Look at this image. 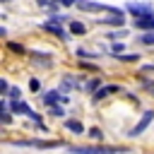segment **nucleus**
<instances>
[{
  "instance_id": "f3484780",
  "label": "nucleus",
  "mask_w": 154,
  "mask_h": 154,
  "mask_svg": "<svg viewBox=\"0 0 154 154\" xmlns=\"http://www.w3.org/2000/svg\"><path fill=\"white\" fill-rule=\"evenodd\" d=\"M10 99H19V89H17V87L10 89Z\"/></svg>"
},
{
  "instance_id": "a211bd4d",
  "label": "nucleus",
  "mask_w": 154,
  "mask_h": 154,
  "mask_svg": "<svg viewBox=\"0 0 154 154\" xmlns=\"http://www.w3.org/2000/svg\"><path fill=\"white\" fill-rule=\"evenodd\" d=\"M137 58H140L137 53H135V55H132V53H130V55H120V60H137Z\"/></svg>"
},
{
  "instance_id": "39448f33",
  "label": "nucleus",
  "mask_w": 154,
  "mask_h": 154,
  "mask_svg": "<svg viewBox=\"0 0 154 154\" xmlns=\"http://www.w3.org/2000/svg\"><path fill=\"white\" fill-rule=\"evenodd\" d=\"M128 12H132L135 17H147V14H154V7L147 2V5H140V2H128L125 5Z\"/></svg>"
},
{
  "instance_id": "aec40b11",
  "label": "nucleus",
  "mask_w": 154,
  "mask_h": 154,
  "mask_svg": "<svg viewBox=\"0 0 154 154\" xmlns=\"http://www.w3.org/2000/svg\"><path fill=\"white\" fill-rule=\"evenodd\" d=\"M53 116H65V113H63V108H60V106H53Z\"/></svg>"
},
{
  "instance_id": "20e7f679",
  "label": "nucleus",
  "mask_w": 154,
  "mask_h": 154,
  "mask_svg": "<svg viewBox=\"0 0 154 154\" xmlns=\"http://www.w3.org/2000/svg\"><path fill=\"white\" fill-rule=\"evenodd\" d=\"M152 120H154V111H147V113H144V116L140 118V123H137V125H135V128H132V130H130L128 135H130V137H137V135H142V132L147 130V125H149Z\"/></svg>"
},
{
  "instance_id": "6ab92c4d",
  "label": "nucleus",
  "mask_w": 154,
  "mask_h": 154,
  "mask_svg": "<svg viewBox=\"0 0 154 154\" xmlns=\"http://www.w3.org/2000/svg\"><path fill=\"white\" fill-rule=\"evenodd\" d=\"M111 51H113V53H120V51H123V46H120V43H113V46H111Z\"/></svg>"
},
{
  "instance_id": "9b49d317",
  "label": "nucleus",
  "mask_w": 154,
  "mask_h": 154,
  "mask_svg": "<svg viewBox=\"0 0 154 154\" xmlns=\"http://www.w3.org/2000/svg\"><path fill=\"white\" fill-rule=\"evenodd\" d=\"M89 137H91V140H101V137H103V132H101L99 128H91V130H89Z\"/></svg>"
},
{
  "instance_id": "5701e85b",
  "label": "nucleus",
  "mask_w": 154,
  "mask_h": 154,
  "mask_svg": "<svg viewBox=\"0 0 154 154\" xmlns=\"http://www.w3.org/2000/svg\"><path fill=\"white\" fill-rule=\"evenodd\" d=\"M38 5H43V7H46V5H48V0H38Z\"/></svg>"
},
{
  "instance_id": "0eeeda50",
  "label": "nucleus",
  "mask_w": 154,
  "mask_h": 154,
  "mask_svg": "<svg viewBox=\"0 0 154 154\" xmlns=\"http://www.w3.org/2000/svg\"><path fill=\"white\" fill-rule=\"evenodd\" d=\"M135 29H149V31H154V14L135 17Z\"/></svg>"
},
{
  "instance_id": "f03ea898",
  "label": "nucleus",
  "mask_w": 154,
  "mask_h": 154,
  "mask_svg": "<svg viewBox=\"0 0 154 154\" xmlns=\"http://www.w3.org/2000/svg\"><path fill=\"white\" fill-rule=\"evenodd\" d=\"M12 147H36V149H53V147H60V142H53V140H14Z\"/></svg>"
},
{
  "instance_id": "1a4fd4ad",
  "label": "nucleus",
  "mask_w": 154,
  "mask_h": 154,
  "mask_svg": "<svg viewBox=\"0 0 154 154\" xmlns=\"http://www.w3.org/2000/svg\"><path fill=\"white\" fill-rule=\"evenodd\" d=\"M43 101H46L48 106H53L55 101H65V96H60V91H48V94L43 96Z\"/></svg>"
},
{
  "instance_id": "f257e3e1",
  "label": "nucleus",
  "mask_w": 154,
  "mask_h": 154,
  "mask_svg": "<svg viewBox=\"0 0 154 154\" xmlns=\"http://www.w3.org/2000/svg\"><path fill=\"white\" fill-rule=\"evenodd\" d=\"M70 154H125V147H67Z\"/></svg>"
},
{
  "instance_id": "9d476101",
  "label": "nucleus",
  "mask_w": 154,
  "mask_h": 154,
  "mask_svg": "<svg viewBox=\"0 0 154 154\" xmlns=\"http://www.w3.org/2000/svg\"><path fill=\"white\" fill-rule=\"evenodd\" d=\"M65 128H67L70 132H77V135H79V132H84V125H82L79 120H67V123H65Z\"/></svg>"
},
{
  "instance_id": "423d86ee",
  "label": "nucleus",
  "mask_w": 154,
  "mask_h": 154,
  "mask_svg": "<svg viewBox=\"0 0 154 154\" xmlns=\"http://www.w3.org/2000/svg\"><path fill=\"white\" fill-rule=\"evenodd\" d=\"M43 29H46V31H51V34H55V36H60L63 41H67V38H70V34H67L65 29H60V22H53V19H51V22H46V24H43Z\"/></svg>"
},
{
  "instance_id": "2eb2a0df",
  "label": "nucleus",
  "mask_w": 154,
  "mask_h": 154,
  "mask_svg": "<svg viewBox=\"0 0 154 154\" xmlns=\"http://www.w3.org/2000/svg\"><path fill=\"white\" fill-rule=\"evenodd\" d=\"M29 87H31L34 91H38V87H41V84H38V79H36V77H31V82H29Z\"/></svg>"
},
{
  "instance_id": "4468645a",
  "label": "nucleus",
  "mask_w": 154,
  "mask_h": 154,
  "mask_svg": "<svg viewBox=\"0 0 154 154\" xmlns=\"http://www.w3.org/2000/svg\"><path fill=\"white\" fill-rule=\"evenodd\" d=\"M77 55H84V58H96L94 53H89V51H82V48H77Z\"/></svg>"
},
{
  "instance_id": "dca6fc26",
  "label": "nucleus",
  "mask_w": 154,
  "mask_h": 154,
  "mask_svg": "<svg viewBox=\"0 0 154 154\" xmlns=\"http://www.w3.org/2000/svg\"><path fill=\"white\" fill-rule=\"evenodd\" d=\"M99 87H101V79H96V77H94V79L89 82V89H99Z\"/></svg>"
},
{
  "instance_id": "4be33fe9",
  "label": "nucleus",
  "mask_w": 154,
  "mask_h": 154,
  "mask_svg": "<svg viewBox=\"0 0 154 154\" xmlns=\"http://www.w3.org/2000/svg\"><path fill=\"white\" fill-rule=\"evenodd\" d=\"M63 5H72V2H77V0H60Z\"/></svg>"
},
{
  "instance_id": "7ed1b4c3",
  "label": "nucleus",
  "mask_w": 154,
  "mask_h": 154,
  "mask_svg": "<svg viewBox=\"0 0 154 154\" xmlns=\"http://www.w3.org/2000/svg\"><path fill=\"white\" fill-rule=\"evenodd\" d=\"M10 108H12L14 113H24V116H29L31 120H38V123H41V116H36V113H34V111H31V108H29V106H26L24 101H19V99H12Z\"/></svg>"
},
{
  "instance_id": "6e6552de",
  "label": "nucleus",
  "mask_w": 154,
  "mask_h": 154,
  "mask_svg": "<svg viewBox=\"0 0 154 154\" xmlns=\"http://www.w3.org/2000/svg\"><path fill=\"white\" fill-rule=\"evenodd\" d=\"M116 91H120V87H118V84H108V87H101V89H96L94 99H96V101H101V99H106L108 94H116Z\"/></svg>"
},
{
  "instance_id": "412c9836",
  "label": "nucleus",
  "mask_w": 154,
  "mask_h": 154,
  "mask_svg": "<svg viewBox=\"0 0 154 154\" xmlns=\"http://www.w3.org/2000/svg\"><path fill=\"white\" fill-rule=\"evenodd\" d=\"M10 48H12V51H17V53H22V51H24V48H22V46H17V43H10Z\"/></svg>"
},
{
  "instance_id": "ddd939ff",
  "label": "nucleus",
  "mask_w": 154,
  "mask_h": 154,
  "mask_svg": "<svg viewBox=\"0 0 154 154\" xmlns=\"http://www.w3.org/2000/svg\"><path fill=\"white\" fill-rule=\"evenodd\" d=\"M72 31H75V34H84V24H79V22H72Z\"/></svg>"
},
{
  "instance_id": "f8f14e48",
  "label": "nucleus",
  "mask_w": 154,
  "mask_h": 154,
  "mask_svg": "<svg viewBox=\"0 0 154 154\" xmlns=\"http://www.w3.org/2000/svg\"><path fill=\"white\" fill-rule=\"evenodd\" d=\"M142 43H144V46H152V43H154V31L144 34V36H142Z\"/></svg>"
}]
</instances>
